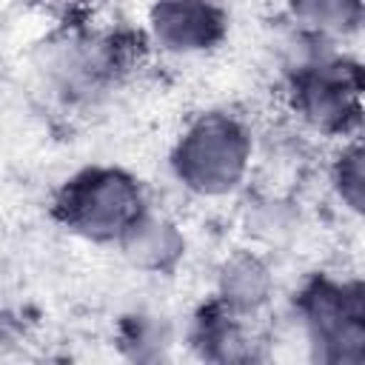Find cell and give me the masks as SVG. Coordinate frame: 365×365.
<instances>
[{
    "instance_id": "obj_3",
    "label": "cell",
    "mask_w": 365,
    "mask_h": 365,
    "mask_svg": "<svg viewBox=\"0 0 365 365\" xmlns=\"http://www.w3.org/2000/svg\"><path fill=\"white\" fill-rule=\"evenodd\" d=\"M356 71H342V66H322L302 80L299 108L322 128H342L345 117L356 111Z\"/></svg>"
},
{
    "instance_id": "obj_4",
    "label": "cell",
    "mask_w": 365,
    "mask_h": 365,
    "mask_svg": "<svg viewBox=\"0 0 365 365\" xmlns=\"http://www.w3.org/2000/svg\"><path fill=\"white\" fill-rule=\"evenodd\" d=\"M222 20L205 0H163L154 11V31L168 48H205L220 37Z\"/></svg>"
},
{
    "instance_id": "obj_5",
    "label": "cell",
    "mask_w": 365,
    "mask_h": 365,
    "mask_svg": "<svg viewBox=\"0 0 365 365\" xmlns=\"http://www.w3.org/2000/svg\"><path fill=\"white\" fill-rule=\"evenodd\" d=\"M123 240L134 262H143V265H165L180 251V240L171 231V225L160 220H148V217H137L123 231Z\"/></svg>"
},
{
    "instance_id": "obj_6",
    "label": "cell",
    "mask_w": 365,
    "mask_h": 365,
    "mask_svg": "<svg viewBox=\"0 0 365 365\" xmlns=\"http://www.w3.org/2000/svg\"><path fill=\"white\" fill-rule=\"evenodd\" d=\"M265 291H268V277H265L262 265L254 259H237L222 274L225 302L237 311L257 308L265 299Z\"/></svg>"
},
{
    "instance_id": "obj_7",
    "label": "cell",
    "mask_w": 365,
    "mask_h": 365,
    "mask_svg": "<svg viewBox=\"0 0 365 365\" xmlns=\"http://www.w3.org/2000/svg\"><path fill=\"white\" fill-rule=\"evenodd\" d=\"M354 0H297V9L302 17L319 23V26H339L345 20V9Z\"/></svg>"
},
{
    "instance_id": "obj_2",
    "label": "cell",
    "mask_w": 365,
    "mask_h": 365,
    "mask_svg": "<svg viewBox=\"0 0 365 365\" xmlns=\"http://www.w3.org/2000/svg\"><path fill=\"white\" fill-rule=\"evenodd\" d=\"M63 214L91 237H114L140 217V194L120 171H88L68 185Z\"/></svg>"
},
{
    "instance_id": "obj_1",
    "label": "cell",
    "mask_w": 365,
    "mask_h": 365,
    "mask_svg": "<svg viewBox=\"0 0 365 365\" xmlns=\"http://www.w3.org/2000/svg\"><path fill=\"white\" fill-rule=\"evenodd\" d=\"M248 157V140L234 120L205 117L197 123L177 151L180 177L200 191H225L231 188Z\"/></svg>"
}]
</instances>
